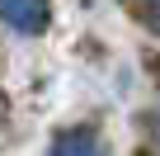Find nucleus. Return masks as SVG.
I'll list each match as a JSON object with an SVG mask.
<instances>
[{
	"instance_id": "nucleus-3",
	"label": "nucleus",
	"mask_w": 160,
	"mask_h": 156,
	"mask_svg": "<svg viewBox=\"0 0 160 156\" xmlns=\"http://www.w3.org/2000/svg\"><path fill=\"white\" fill-rule=\"evenodd\" d=\"M155 29H160V10H155Z\"/></svg>"
},
{
	"instance_id": "nucleus-1",
	"label": "nucleus",
	"mask_w": 160,
	"mask_h": 156,
	"mask_svg": "<svg viewBox=\"0 0 160 156\" xmlns=\"http://www.w3.org/2000/svg\"><path fill=\"white\" fill-rule=\"evenodd\" d=\"M0 19L19 33H42L52 19V5L47 0H0Z\"/></svg>"
},
{
	"instance_id": "nucleus-2",
	"label": "nucleus",
	"mask_w": 160,
	"mask_h": 156,
	"mask_svg": "<svg viewBox=\"0 0 160 156\" xmlns=\"http://www.w3.org/2000/svg\"><path fill=\"white\" fill-rule=\"evenodd\" d=\"M52 156H104V151H99L94 132H85V128H75V132H61V137L52 142Z\"/></svg>"
}]
</instances>
